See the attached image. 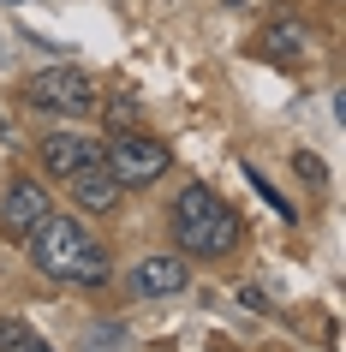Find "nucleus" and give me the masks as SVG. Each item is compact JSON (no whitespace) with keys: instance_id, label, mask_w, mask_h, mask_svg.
<instances>
[{"instance_id":"7ed1b4c3","label":"nucleus","mask_w":346,"mask_h":352,"mask_svg":"<svg viewBox=\"0 0 346 352\" xmlns=\"http://www.w3.org/2000/svg\"><path fill=\"white\" fill-rule=\"evenodd\" d=\"M24 102L42 113L78 120V113H96V78L78 72V66H42V72L24 78Z\"/></svg>"},{"instance_id":"6e6552de","label":"nucleus","mask_w":346,"mask_h":352,"mask_svg":"<svg viewBox=\"0 0 346 352\" xmlns=\"http://www.w3.org/2000/svg\"><path fill=\"white\" fill-rule=\"evenodd\" d=\"M72 204L84 209V215H113V209L126 204V186L96 162V167H84V173H72Z\"/></svg>"},{"instance_id":"1a4fd4ad","label":"nucleus","mask_w":346,"mask_h":352,"mask_svg":"<svg viewBox=\"0 0 346 352\" xmlns=\"http://www.w3.org/2000/svg\"><path fill=\"white\" fill-rule=\"evenodd\" d=\"M305 42H310V30H305V19H269L263 30H257V54L263 60H299L305 54Z\"/></svg>"},{"instance_id":"20e7f679","label":"nucleus","mask_w":346,"mask_h":352,"mask_svg":"<svg viewBox=\"0 0 346 352\" xmlns=\"http://www.w3.org/2000/svg\"><path fill=\"white\" fill-rule=\"evenodd\" d=\"M167 162H173L167 144H162V138H144V131H113V144L102 149V167H108L126 191L155 186V179L167 173Z\"/></svg>"},{"instance_id":"f257e3e1","label":"nucleus","mask_w":346,"mask_h":352,"mask_svg":"<svg viewBox=\"0 0 346 352\" xmlns=\"http://www.w3.org/2000/svg\"><path fill=\"white\" fill-rule=\"evenodd\" d=\"M24 245H30V263H36L48 280H84V287L108 280V251L84 233L78 215H54V209H48Z\"/></svg>"},{"instance_id":"9d476101","label":"nucleus","mask_w":346,"mask_h":352,"mask_svg":"<svg viewBox=\"0 0 346 352\" xmlns=\"http://www.w3.org/2000/svg\"><path fill=\"white\" fill-rule=\"evenodd\" d=\"M24 340H30V329H24L19 316H0V352H19Z\"/></svg>"},{"instance_id":"f8f14e48","label":"nucleus","mask_w":346,"mask_h":352,"mask_svg":"<svg viewBox=\"0 0 346 352\" xmlns=\"http://www.w3.org/2000/svg\"><path fill=\"white\" fill-rule=\"evenodd\" d=\"M102 113H108V126H113V131H131V120H138V102H126V96H120V102H108Z\"/></svg>"},{"instance_id":"39448f33","label":"nucleus","mask_w":346,"mask_h":352,"mask_svg":"<svg viewBox=\"0 0 346 352\" xmlns=\"http://www.w3.org/2000/svg\"><path fill=\"white\" fill-rule=\"evenodd\" d=\"M185 287H191V263L180 251H155V257H144L131 269V293L138 298H173Z\"/></svg>"},{"instance_id":"f03ea898","label":"nucleus","mask_w":346,"mask_h":352,"mask_svg":"<svg viewBox=\"0 0 346 352\" xmlns=\"http://www.w3.org/2000/svg\"><path fill=\"white\" fill-rule=\"evenodd\" d=\"M173 239L191 257H227V251H239V215L209 186H185L173 204Z\"/></svg>"},{"instance_id":"9b49d317","label":"nucleus","mask_w":346,"mask_h":352,"mask_svg":"<svg viewBox=\"0 0 346 352\" xmlns=\"http://www.w3.org/2000/svg\"><path fill=\"white\" fill-rule=\"evenodd\" d=\"M292 167H299V179H305V186H323V179H328V167L316 162L310 149H299V155H292Z\"/></svg>"},{"instance_id":"ddd939ff","label":"nucleus","mask_w":346,"mask_h":352,"mask_svg":"<svg viewBox=\"0 0 346 352\" xmlns=\"http://www.w3.org/2000/svg\"><path fill=\"white\" fill-rule=\"evenodd\" d=\"M19 352H54V346H42L36 334H30V340H24V346H19Z\"/></svg>"},{"instance_id":"423d86ee","label":"nucleus","mask_w":346,"mask_h":352,"mask_svg":"<svg viewBox=\"0 0 346 352\" xmlns=\"http://www.w3.org/2000/svg\"><path fill=\"white\" fill-rule=\"evenodd\" d=\"M48 209H54V204H48V191H42L36 179H12V186H6V204H0V227H6V239H30Z\"/></svg>"},{"instance_id":"0eeeda50","label":"nucleus","mask_w":346,"mask_h":352,"mask_svg":"<svg viewBox=\"0 0 346 352\" xmlns=\"http://www.w3.org/2000/svg\"><path fill=\"white\" fill-rule=\"evenodd\" d=\"M96 162H102V144L84 138V131H48V138H42V167L60 173V179H72V173H84V167H96Z\"/></svg>"}]
</instances>
